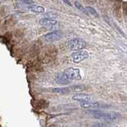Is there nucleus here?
Instances as JSON below:
<instances>
[{
	"label": "nucleus",
	"instance_id": "nucleus-1",
	"mask_svg": "<svg viewBox=\"0 0 127 127\" xmlns=\"http://www.w3.org/2000/svg\"><path fill=\"white\" fill-rule=\"evenodd\" d=\"M57 54V49L54 46H48L41 53V58L43 61L49 62L53 60Z\"/></svg>",
	"mask_w": 127,
	"mask_h": 127
},
{
	"label": "nucleus",
	"instance_id": "nucleus-2",
	"mask_svg": "<svg viewBox=\"0 0 127 127\" xmlns=\"http://www.w3.org/2000/svg\"><path fill=\"white\" fill-rule=\"evenodd\" d=\"M89 113L93 114L96 118L104 119V120H107V121L114 120V119H117L119 117V114L117 113H114V112H113V113H105V112H102V111L91 110V111H89Z\"/></svg>",
	"mask_w": 127,
	"mask_h": 127
},
{
	"label": "nucleus",
	"instance_id": "nucleus-3",
	"mask_svg": "<svg viewBox=\"0 0 127 127\" xmlns=\"http://www.w3.org/2000/svg\"><path fill=\"white\" fill-rule=\"evenodd\" d=\"M67 47L69 48V49L72 51L81 50L86 47V42L82 39H79V38L72 39L67 42Z\"/></svg>",
	"mask_w": 127,
	"mask_h": 127
},
{
	"label": "nucleus",
	"instance_id": "nucleus-4",
	"mask_svg": "<svg viewBox=\"0 0 127 127\" xmlns=\"http://www.w3.org/2000/svg\"><path fill=\"white\" fill-rule=\"evenodd\" d=\"M64 74L70 80H80L82 79V76L80 75V71L78 68L74 67H69L64 71Z\"/></svg>",
	"mask_w": 127,
	"mask_h": 127
},
{
	"label": "nucleus",
	"instance_id": "nucleus-5",
	"mask_svg": "<svg viewBox=\"0 0 127 127\" xmlns=\"http://www.w3.org/2000/svg\"><path fill=\"white\" fill-rule=\"evenodd\" d=\"M62 33L59 30H56L53 31L51 33H49L44 36V38L46 41L48 42H54V41H57L60 39L62 37Z\"/></svg>",
	"mask_w": 127,
	"mask_h": 127
},
{
	"label": "nucleus",
	"instance_id": "nucleus-6",
	"mask_svg": "<svg viewBox=\"0 0 127 127\" xmlns=\"http://www.w3.org/2000/svg\"><path fill=\"white\" fill-rule=\"evenodd\" d=\"M89 57V54L87 51H79L71 54V58L74 63H79L83 60Z\"/></svg>",
	"mask_w": 127,
	"mask_h": 127
},
{
	"label": "nucleus",
	"instance_id": "nucleus-7",
	"mask_svg": "<svg viewBox=\"0 0 127 127\" xmlns=\"http://www.w3.org/2000/svg\"><path fill=\"white\" fill-rule=\"evenodd\" d=\"M80 106H81V107H83V108H92V109L100 108V107H106V106H106V105L101 104V103H99V102H91V100H87V101H82V102H80Z\"/></svg>",
	"mask_w": 127,
	"mask_h": 127
},
{
	"label": "nucleus",
	"instance_id": "nucleus-8",
	"mask_svg": "<svg viewBox=\"0 0 127 127\" xmlns=\"http://www.w3.org/2000/svg\"><path fill=\"white\" fill-rule=\"evenodd\" d=\"M40 24L42 26H53L57 24V21L55 18H44L40 20Z\"/></svg>",
	"mask_w": 127,
	"mask_h": 127
},
{
	"label": "nucleus",
	"instance_id": "nucleus-9",
	"mask_svg": "<svg viewBox=\"0 0 127 127\" xmlns=\"http://www.w3.org/2000/svg\"><path fill=\"white\" fill-rule=\"evenodd\" d=\"M55 80L57 83H58L59 84H67V83H68L71 81L64 73L58 74L57 75V77H56Z\"/></svg>",
	"mask_w": 127,
	"mask_h": 127
},
{
	"label": "nucleus",
	"instance_id": "nucleus-10",
	"mask_svg": "<svg viewBox=\"0 0 127 127\" xmlns=\"http://www.w3.org/2000/svg\"><path fill=\"white\" fill-rule=\"evenodd\" d=\"M72 98L74 99V100L82 102V101L91 100V96H90V95H87V94L78 93V94H75L74 96L72 97Z\"/></svg>",
	"mask_w": 127,
	"mask_h": 127
},
{
	"label": "nucleus",
	"instance_id": "nucleus-11",
	"mask_svg": "<svg viewBox=\"0 0 127 127\" xmlns=\"http://www.w3.org/2000/svg\"><path fill=\"white\" fill-rule=\"evenodd\" d=\"M36 109L37 110H41V109H45L49 106V103L47 101L43 100V99H40V100H37L35 102V104H33Z\"/></svg>",
	"mask_w": 127,
	"mask_h": 127
},
{
	"label": "nucleus",
	"instance_id": "nucleus-12",
	"mask_svg": "<svg viewBox=\"0 0 127 127\" xmlns=\"http://www.w3.org/2000/svg\"><path fill=\"white\" fill-rule=\"evenodd\" d=\"M51 91L52 92H54V93L65 95V94H68L70 92V90L68 87H57V88L51 89Z\"/></svg>",
	"mask_w": 127,
	"mask_h": 127
},
{
	"label": "nucleus",
	"instance_id": "nucleus-13",
	"mask_svg": "<svg viewBox=\"0 0 127 127\" xmlns=\"http://www.w3.org/2000/svg\"><path fill=\"white\" fill-rule=\"evenodd\" d=\"M29 10L33 13H44L45 12V8L41 6H30Z\"/></svg>",
	"mask_w": 127,
	"mask_h": 127
},
{
	"label": "nucleus",
	"instance_id": "nucleus-14",
	"mask_svg": "<svg viewBox=\"0 0 127 127\" xmlns=\"http://www.w3.org/2000/svg\"><path fill=\"white\" fill-rule=\"evenodd\" d=\"M70 91H77V92H80L86 89V87L84 85H73L68 87Z\"/></svg>",
	"mask_w": 127,
	"mask_h": 127
},
{
	"label": "nucleus",
	"instance_id": "nucleus-15",
	"mask_svg": "<svg viewBox=\"0 0 127 127\" xmlns=\"http://www.w3.org/2000/svg\"><path fill=\"white\" fill-rule=\"evenodd\" d=\"M86 10H87V11L88 12L89 14H91V15L95 16V17H98V14H97L96 10H95L94 9V8L91 7V6H87V7H86Z\"/></svg>",
	"mask_w": 127,
	"mask_h": 127
},
{
	"label": "nucleus",
	"instance_id": "nucleus-16",
	"mask_svg": "<svg viewBox=\"0 0 127 127\" xmlns=\"http://www.w3.org/2000/svg\"><path fill=\"white\" fill-rule=\"evenodd\" d=\"M75 6L77 7V9H78V10H79L80 11H82L83 13H84V14H87V10H86L85 8L83 7L79 2H75Z\"/></svg>",
	"mask_w": 127,
	"mask_h": 127
},
{
	"label": "nucleus",
	"instance_id": "nucleus-17",
	"mask_svg": "<svg viewBox=\"0 0 127 127\" xmlns=\"http://www.w3.org/2000/svg\"><path fill=\"white\" fill-rule=\"evenodd\" d=\"M45 17L55 18H58L59 15L57 13H55V12H47V13H45Z\"/></svg>",
	"mask_w": 127,
	"mask_h": 127
},
{
	"label": "nucleus",
	"instance_id": "nucleus-18",
	"mask_svg": "<svg viewBox=\"0 0 127 127\" xmlns=\"http://www.w3.org/2000/svg\"><path fill=\"white\" fill-rule=\"evenodd\" d=\"M23 2H26V3H28V4H31L33 3V1H31V0H22Z\"/></svg>",
	"mask_w": 127,
	"mask_h": 127
},
{
	"label": "nucleus",
	"instance_id": "nucleus-19",
	"mask_svg": "<svg viewBox=\"0 0 127 127\" xmlns=\"http://www.w3.org/2000/svg\"><path fill=\"white\" fill-rule=\"evenodd\" d=\"M63 1L66 4H67V5H68V6H71V3L68 1V0H63Z\"/></svg>",
	"mask_w": 127,
	"mask_h": 127
}]
</instances>
